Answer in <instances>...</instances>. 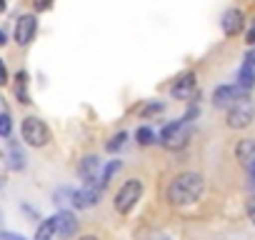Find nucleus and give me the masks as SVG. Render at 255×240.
<instances>
[{
  "mask_svg": "<svg viewBox=\"0 0 255 240\" xmlns=\"http://www.w3.org/2000/svg\"><path fill=\"white\" fill-rule=\"evenodd\" d=\"M145 240H170L168 235H163V233H148L145 235Z\"/></svg>",
  "mask_w": 255,
  "mask_h": 240,
  "instance_id": "obj_27",
  "label": "nucleus"
},
{
  "mask_svg": "<svg viewBox=\"0 0 255 240\" xmlns=\"http://www.w3.org/2000/svg\"><path fill=\"white\" fill-rule=\"evenodd\" d=\"M5 8H8V3H5V0H0V13H5Z\"/></svg>",
  "mask_w": 255,
  "mask_h": 240,
  "instance_id": "obj_30",
  "label": "nucleus"
},
{
  "mask_svg": "<svg viewBox=\"0 0 255 240\" xmlns=\"http://www.w3.org/2000/svg\"><path fill=\"white\" fill-rule=\"evenodd\" d=\"M238 85L243 90H253L255 88V63L250 58H245V63L238 70Z\"/></svg>",
  "mask_w": 255,
  "mask_h": 240,
  "instance_id": "obj_14",
  "label": "nucleus"
},
{
  "mask_svg": "<svg viewBox=\"0 0 255 240\" xmlns=\"http://www.w3.org/2000/svg\"><path fill=\"white\" fill-rule=\"evenodd\" d=\"M220 28H223V33H225L228 38H233L235 33H240V30H243V13H240L238 8L225 10V13H223V18H220Z\"/></svg>",
  "mask_w": 255,
  "mask_h": 240,
  "instance_id": "obj_11",
  "label": "nucleus"
},
{
  "mask_svg": "<svg viewBox=\"0 0 255 240\" xmlns=\"http://www.w3.org/2000/svg\"><path fill=\"white\" fill-rule=\"evenodd\" d=\"M235 155H238L240 165L250 173V180L255 183V140H253V138L240 140L238 148H235Z\"/></svg>",
  "mask_w": 255,
  "mask_h": 240,
  "instance_id": "obj_9",
  "label": "nucleus"
},
{
  "mask_svg": "<svg viewBox=\"0 0 255 240\" xmlns=\"http://www.w3.org/2000/svg\"><path fill=\"white\" fill-rule=\"evenodd\" d=\"M55 218H58V235H60V238H73L75 230H78V220H75V215L68 213V210H60Z\"/></svg>",
  "mask_w": 255,
  "mask_h": 240,
  "instance_id": "obj_13",
  "label": "nucleus"
},
{
  "mask_svg": "<svg viewBox=\"0 0 255 240\" xmlns=\"http://www.w3.org/2000/svg\"><path fill=\"white\" fill-rule=\"evenodd\" d=\"M195 93H198V78H195V73H183L173 83V88H170V95L178 98V100H190Z\"/></svg>",
  "mask_w": 255,
  "mask_h": 240,
  "instance_id": "obj_7",
  "label": "nucleus"
},
{
  "mask_svg": "<svg viewBox=\"0 0 255 240\" xmlns=\"http://www.w3.org/2000/svg\"><path fill=\"white\" fill-rule=\"evenodd\" d=\"M203 175L200 173H180L170 185H168V200L173 205H193L203 195Z\"/></svg>",
  "mask_w": 255,
  "mask_h": 240,
  "instance_id": "obj_1",
  "label": "nucleus"
},
{
  "mask_svg": "<svg viewBox=\"0 0 255 240\" xmlns=\"http://www.w3.org/2000/svg\"><path fill=\"white\" fill-rule=\"evenodd\" d=\"M245 43H248V45H255V20H253V25H250L248 35H245Z\"/></svg>",
  "mask_w": 255,
  "mask_h": 240,
  "instance_id": "obj_26",
  "label": "nucleus"
},
{
  "mask_svg": "<svg viewBox=\"0 0 255 240\" xmlns=\"http://www.w3.org/2000/svg\"><path fill=\"white\" fill-rule=\"evenodd\" d=\"M190 140V120H175V123H168L160 133V143L168 150H180L185 148Z\"/></svg>",
  "mask_w": 255,
  "mask_h": 240,
  "instance_id": "obj_3",
  "label": "nucleus"
},
{
  "mask_svg": "<svg viewBox=\"0 0 255 240\" xmlns=\"http://www.w3.org/2000/svg\"><path fill=\"white\" fill-rule=\"evenodd\" d=\"M33 5H35V10H48L50 5H53V0H33Z\"/></svg>",
  "mask_w": 255,
  "mask_h": 240,
  "instance_id": "obj_23",
  "label": "nucleus"
},
{
  "mask_svg": "<svg viewBox=\"0 0 255 240\" xmlns=\"http://www.w3.org/2000/svg\"><path fill=\"white\" fill-rule=\"evenodd\" d=\"M163 110V103H155V105H150L148 110H145V115H150V113H160Z\"/></svg>",
  "mask_w": 255,
  "mask_h": 240,
  "instance_id": "obj_28",
  "label": "nucleus"
},
{
  "mask_svg": "<svg viewBox=\"0 0 255 240\" xmlns=\"http://www.w3.org/2000/svg\"><path fill=\"white\" fill-rule=\"evenodd\" d=\"M255 118V103L250 100V95L238 98L230 108H228V125L233 130H245Z\"/></svg>",
  "mask_w": 255,
  "mask_h": 240,
  "instance_id": "obj_2",
  "label": "nucleus"
},
{
  "mask_svg": "<svg viewBox=\"0 0 255 240\" xmlns=\"http://www.w3.org/2000/svg\"><path fill=\"white\" fill-rule=\"evenodd\" d=\"M78 173H80V178H83L85 183H95V180H98V173H100V158H98V155H85V158L80 160Z\"/></svg>",
  "mask_w": 255,
  "mask_h": 240,
  "instance_id": "obj_12",
  "label": "nucleus"
},
{
  "mask_svg": "<svg viewBox=\"0 0 255 240\" xmlns=\"http://www.w3.org/2000/svg\"><path fill=\"white\" fill-rule=\"evenodd\" d=\"M135 138H138L140 145H150V143H155V133H153L150 128H140V130L135 133Z\"/></svg>",
  "mask_w": 255,
  "mask_h": 240,
  "instance_id": "obj_20",
  "label": "nucleus"
},
{
  "mask_svg": "<svg viewBox=\"0 0 255 240\" xmlns=\"http://www.w3.org/2000/svg\"><path fill=\"white\" fill-rule=\"evenodd\" d=\"M58 235V218L53 215V218H45L40 225H38V230H35V240H53Z\"/></svg>",
  "mask_w": 255,
  "mask_h": 240,
  "instance_id": "obj_15",
  "label": "nucleus"
},
{
  "mask_svg": "<svg viewBox=\"0 0 255 240\" xmlns=\"http://www.w3.org/2000/svg\"><path fill=\"white\" fill-rule=\"evenodd\" d=\"M13 130V120L8 113H0V138H8Z\"/></svg>",
  "mask_w": 255,
  "mask_h": 240,
  "instance_id": "obj_18",
  "label": "nucleus"
},
{
  "mask_svg": "<svg viewBox=\"0 0 255 240\" xmlns=\"http://www.w3.org/2000/svg\"><path fill=\"white\" fill-rule=\"evenodd\" d=\"M25 85H28V73H18V88H15V93H18V100L20 103H30V95H28V90H25Z\"/></svg>",
  "mask_w": 255,
  "mask_h": 240,
  "instance_id": "obj_16",
  "label": "nucleus"
},
{
  "mask_svg": "<svg viewBox=\"0 0 255 240\" xmlns=\"http://www.w3.org/2000/svg\"><path fill=\"white\" fill-rule=\"evenodd\" d=\"M125 140H128V133H118V135H113V138H110V143H108V150H110V153L120 150V148L125 145Z\"/></svg>",
  "mask_w": 255,
  "mask_h": 240,
  "instance_id": "obj_21",
  "label": "nucleus"
},
{
  "mask_svg": "<svg viewBox=\"0 0 255 240\" xmlns=\"http://www.w3.org/2000/svg\"><path fill=\"white\" fill-rule=\"evenodd\" d=\"M8 83V68L3 63V58H0V85H5Z\"/></svg>",
  "mask_w": 255,
  "mask_h": 240,
  "instance_id": "obj_25",
  "label": "nucleus"
},
{
  "mask_svg": "<svg viewBox=\"0 0 255 240\" xmlns=\"http://www.w3.org/2000/svg\"><path fill=\"white\" fill-rule=\"evenodd\" d=\"M10 168H13V170H23V168H25V163H23V153H20L18 145H10Z\"/></svg>",
  "mask_w": 255,
  "mask_h": 240,
  "instance_id": "obj_17",
  "label": "nucleus"
},
{
  "mask_svg": "<svg viewBox=\"0 0 255 240\" xmlns=\"http://www.w3.org/2000/svg\"><path fill=\"white\" fill-rule=\"evenodd\" d=\"M35 33H38V18L30 15V13L28 15H20L18 23H15V43L25 48V45L33 43Z\"/></svg>",
  "mask_w": 255,
  "mask_h": 240,
  "instance_id": "obj_6",
  "label": "nucleus"
},
{
  "mask_svg": "<svg viewBox=\"0 0 255 240\" xmlns=\"http://www.w3.org/2000/svg\"><path fill=\"white\" fill-rule=\"evenodd\" d=\"M20 133H23L25 145H30V148H45V145L50 143V130H48V125L43 123L40 118H35V115H30V118L23 120Z\"/></svg>",
  "mask_w": 255,
  "mask_h": 240,
  "instance_id": "obj_5",
  "label": "nucleus"
},
{
  "mask_svg": "<svg viewBox=\"0 0 255 240\" xmlns=\"http://www.w3.org/2000/svg\"><path fill=\"white\" fill-rule=\"evenodd\" d=\"M0 240H28V238L20 233H13V230H3L0 233Z\"/></svg>",
  "mask_w": 255,
  "mask_h": 240,
  "instance_id": "obj_22",
  "label": "nucleus"
},
{
  "mask_svg": "<svg viewBox=\"0 0 255 240\" xmlns=\"http://www.w3.org/2000/svg\"><path fill=\"white\" fill-rule=\"evenodd\" d=\"M5 43H8V33H5V30H0V48H3Z\"/></svg>",
  "mask_w": 255,
  "mask_h": 240,
  "instance_id": "obj_29",
  "label": "nucleus"
},
{
  "mask_svg": "<svg viewBox=\"0 0 255 240\" xmlns=\"http://www.w3.org/2000/svg\"><path fill=\"white\" fill-rule=\"evenodd\" d=\"M248 218H250V223L255 225V195L248 200Z\"/></svg>",
  "mask_w": 255,
  "mask_h": 240,
  "instance_id": "obj_24",
  "label": "nucleus"
},
{
  "mask_svg": "<svg viewBox=\"0 0 255 240\" xmlns=\"http://www.w3.org/2000/svg\"><path fill=\"white\" fill-rule=\"evenodd\" d=\"M243 95H248V90H243L238 83L235 85H220V88H215V93H213V105L215 108H230L238 98H243Z\"/></svg>",
  "mask_w": 255,
  "mask_h": 240,
  "instance_id": "obj_8",
  "label": "nucleus"
},
{
  "mask_svg": "<svg viewBox=\"0 0 255 240\" xmlns=\"http://www.w3.org/2000/svg\"><path fill=\"white\" fill-rule=\"evenodd\" d=\"M140 195H143V183H140L138 178L125 180V183H123V188L115 193L113 205H115V210H118L120 215H128V213H130V210L138 205Z\"/></svg>",
  "mask_w": 255,
  "mask_h": 240,
  "instance_id": "obj_4",
  "label": "nucleus"
},
{
  "mask_svg": "<svg viewBox=\"0 0 255 240\" xmlns=\"http://www.w3.org/2000/svg\"><path fill=\"white\" fill-rule=\"evenodd\" d=\"M78 240H98L95 235H83V238H78Z\"/></svg>",
  "mask_w": 255,
  "mask_h": 240,
  "instance_id": "obj_31",
  "label": "nucleus"
},
{
  "mask_svg": "<svg viewBox=\"0 0 255 240\" xmlns=\"http://www.w3.org/2000/svg\"><path fill=\"white\" fill-rule=\"evenodd\" d=\"M118 170H120V160H113V163H110V165L105 168V173H103V178H100V188H105V185L110 183V178H113V175H115Z\"/></svg>",
  "mask_w": 255,
  "mask_h": 240,
  "instance_id": "obj_19",
  "label": "nucleus"
},
{
  "mask_svg": "<svg viewBox=\"0 0 255 240\" xmlns=\"http://www.w3.org/2000/svg\"><path fill=\"white\" fill-rule=\"evenodd\" d=\"M98 198H100V188H95V183H85V188H80L70 195V203L75 208L85 210V208H93L98 203Z\"/></svg>",
  "mask_w": 255,
  "mask_h": 240,
  "instance_id": "obj_10",
  "label": "nucleus"
}]
</instances>
